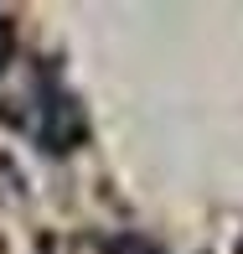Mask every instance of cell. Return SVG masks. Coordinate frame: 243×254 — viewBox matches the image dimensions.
I'll return each instance as SVG.
<instances>
[{
	"label": "cell",
	"mask_w": 243,
	"mask_h": 254,
	"mask_svg": "<svg viewBox=\"0 0 243 254\" xmlns=\"http://www.w3.org/2000/svg\"><path fill=\"white\" fill-rule=\"evenodd\" d=\"M5 57H10V21L0 16V67H5Z\"/></svg>",
	"instance_id": "obj_2"
},
{
	"label": "cell",
	"mask_w": 243,
	"mask_h": 254,
	"mask_svg": "<svg viewBox=\"0 0 243 254\" xmlns=\"http://www.w3.org/2000/svg\"><path fill=\"white\" fill-rule=\"evenodd\" d=\"M31 135H37V145H47L52 156H62L67 145L83 135V114H78V104L67 99L52 78H42V114L31 120Z\"/></svg>",
	"instance_id": "obj_1"
}]
</instances>
